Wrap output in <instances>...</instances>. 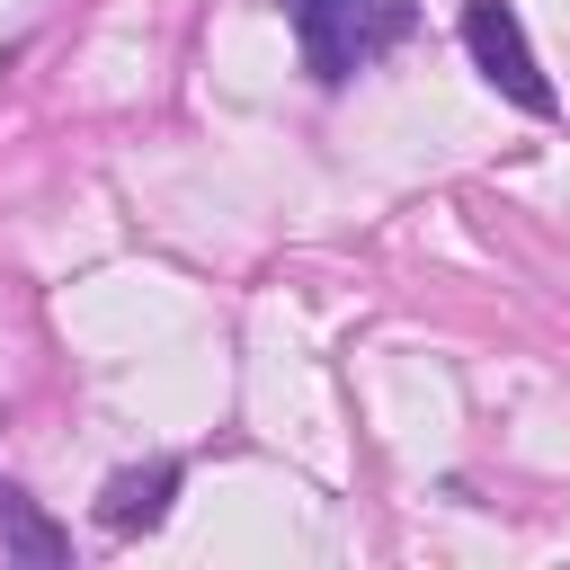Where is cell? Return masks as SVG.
I'll list each match as a JSON object with an SVG mask.
<instances>
[{
  "mask_svg": "<svg viewBox=\"0 0 570 570\" xmlns=\"http://www.w3.org/2000/svg\"><path fill=\"white\" fill-rule=\"evenodd\" d=\"M294 18V45H303V71L312 80H356L374 53H392L410 36V0H285Z\"/></svg>",
  "mask_w": 570,
  "mask_h": 570,
  "instance_id": "obj_1",
  "label": "cell"
},
{
  "mask_svg": "<svg viewBox=\"0 0 570 570\" xmlns=\"http://www.w3.org/2000/svg\"><path fill=\"white\" fill-rule=\"evenodd\" d=\"M463 45H472L481 80H490L508 107H525V116H552V107H561L552 80H543V62H534V45H525V18H517L508 0H463Z\"/></svg>",
  "mask_w": 570,
  "mask_h": 570,
  "instance_id": "obj_2",
  "label": "cell"
},
{
  "mask_svg": "<svg viewBox=\"0 0 570 570\" xmlns=\"http://www.w3.org/2000/svg\"><path fill=\"white\" fill-rule=\"evenodd\" d=\"M169 490H178V463L151 454V463H134V472H116V481L98 490V525H107V534H151V525L169 517Z\"/></svg>",
  "mask_w": 570,
  "mask_h": 570,
  "instance_id": "obj_3",
  "label": "cell"
},
{
  "mask_svg": "<svg viewBox=\"0 0 570 570\" xmlns=\"http://www.w3.org/2000/svg\"><path fill=\"white\" fill-rule=\"evenodd\" d=\"M0 552L27 561V570H62V561H71V534H62L53 517H36L18 481H0Z\"/></svg>",
  "mask_w": 570,
  "mask_h": 570,
  "instance_id": "obj_4",
  "label": "cell"
}]
</instances>
